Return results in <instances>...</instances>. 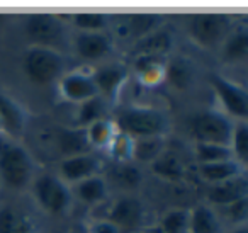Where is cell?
Returning a JSON list of instances; mask_svg holds the SVG:
<instances>
[{
    "label": "cell",
    "mask_w": 248,
    "mask_h": 233,
    "mask_svg": "<svg viewBox=\"0 0 248 233\" xmlns=\"http://www.w3.org/2000/svg\"><path fill=\"white\" fill-rule=\"evenodd\" d=\"M107 100L100 96L90 97L78 104L77 109V128H87L100 119H107Z\"/></svg>",
    "instance_id": "cell-28"
},
{
    "label": "cell",
    "mask_w": 248,
    "mask_h": 233,
    "mask_svg": "<svg viewBox=\"0 0 248 233\" xmlns=\"http://www.w3.org/2000/svg\"><path fill=\"white\" fill-rule=\"evenodd\" d=\"M31 185L36 202L46 213L55 216H63L70 211L73 194L70 191L68 184L63 182L58 175L49 174V172L39 174L34 177Z\"/></svg>",
    "instance_id": "cell-7"
},
{
    "label": "cell",
    "mask_w": 248,
    "mask_h": 233,
    "mask_svg": "<svg viewBox=\"0 0 248 233\" xmlns=\"http://www.w3.org/2000/svg\"><path fill=\"white\" fill-rule=\"evenodd\" d=\"M70 21L78 33H104V29L109 28L110 17L102 12H78L73 14Z\"/></svg>",
    "instance_id": "cell-31"
},
{
    "label": "cell",
    "mask_w": 248,
    "mask_h": 233,
    "mask_svg": "<svg viewBox=\"0 0 248 233\" xmlns=\"http://www.w3.org/2000/svg\"><path fill=\"white\" fill-rule=\"evenodd\" d=\"M186 29L190 39L204 48L221 46L234 29L233 17L219 12H202L187 17Z\"/></svg>",
    "instance_id": "cell-5"
},
{
    "label": "cell",
    "mask_w": 248,
    "mask_h": 233,
    "mask_svg": "<svg viewBox=\"0 0 248 233\" xmlns=\"http://www.w3.org/2000/svg\"><path fill=\"white\" fill-rule=\"evenodd\" d=\"M66 55L43 46H29L22 58V68L31 82L38 85H49L66 73Z\"/></svg>",
    "instance_id": "cell-3"
},
{
    "label": "cell",
    "mask_w": 248,
    "mask_h": 233,
    "mask_svg": "<svg viewBox=\"0 0 248 233\" xmlns=\"http://www.w3.org/2000/svg\"><path fill=\"white\" fill-rule=\"evenodd\" d=\"M117 131L136 138L163 136L170 128V121L163 111L145 106H129L121 109L114 119Z\"/></svg>",
    "instance_id": "cell-2"
},
{
    "label": "cell",
    "mask_w": 248,
    "mask_h": 233,
    "mask_svg": "<svg viewBox=\"0 0 248 233\" xmlns=\"http://www.w3.org/2000/svg\"><path fill=\"white\" fill-rule=\"evenodd\" d=\"M167 143L163 136L136 138L133 140V158L135 164H153L163 151L167 150Z\"/></svg>",
    "instance_id": "cell-25"
},
{
    "label": "cell",
    "mask_w": 248,
    "mask_h": 233,
    "mask_svg": "<svg viewBox=\"0 0 248 233\" xmlns=\"http://www.w3.org/2000/svg\"><path fill=\"white\" fill-rule=\"evenodd\" d=\"M148 233H153V230H152V232H148Z\"/></svg>",
    "instance_id": "cell-41"
},
{
    "label": "cell",
    "mask_w": 248,
    "mask_h": 233,
    "mask_svg": "<svg viewBox=\"0 0 248 233\" xmlns=\"http://www.w3.org/2000/svg\"><path fill=\"white\" fill-rule=\"evenodd\" d=\"M248 55V31L245 26H238L230 33L221 45V56L224 62H243Z\"/></svg>",
    "instance_id": "cell-22"
},
{
    "label": "cell",
    "mask_w": 248,
    "mask_h": 233,
    "mask_svg": "<svg viewBox=\"0 0 248 233\" xmlns=\"http://www.w3.org/2000/svg\"><path fill=\"white\" fill-rule=\"evenodd\" d=\"M0 233H38L36 221L16 206L0 208Z\"/></svg>",
    "instance_id": "cell-21"
},
{
    "label": "cell",
    "mask_w": 248,
    "mask_h": 233,
    "mask_svg": "<svg viewBox=\"0 0 248 233\" xmlns=\"http://www.w3.org/2000/svg\"><path fill=\"white\" fill-rule=\"evenodd\" d=\"M230 148L233 151L234 160L240 165H247L248 160V126L247 121H236L231 134Z\"/></svg>",
    "instance_id": "cell-33"
},
{
    "label": "cell",
    "mask_w": 248,
    "mask_h": 233,
    "mask_svg": "<svg viewBox=\"0 0 248 233\" xmlns=\"http://www.w3.org/2000/svg\"><path fill=\"white\" fill-rule=\"evenodd\" d=\"M106 184H112L124 191L136 189L143 181V174L135 162H116L104 177Z\"/></svg>",
    "instance_id": "cell-20"
},
{
    "label": "cell",
    "mask_w": 248,
    "mask_h": 233,
    "mask_svg": "<svg viewBox=\"0 0 248 233\" xmlns=\"http://www.w3.org/2000/svg\"><path fill=\"white\" fill-rule=\"evenodd\" d=\"M163 16L160 14H129L124 16L123 22L116 26L117 36L129 38L133 43L145 38L146 34L153 33L155 29L162 28Z\"/></svg>",
    "instance_id": "cell-15"
},
{
    "label": "cell",
    "mask_w": 248,
    "mask_h": 233,
    "mask_svg": "<svg viewBox=\"0 0 248 233\" xmlns=\"http://www.w3.org/2000/svg\"><path fill=\"white\" fill-rule=\"evenodd\" d=\"M87 140H89L90 148H107L112 138L116 136L117 128L114 121L110 119H100L92 123L85 128Z\"/></svg>",
    "instance_id": "cell-30"
},
{
    "label": "cell",
    "mask_w": 248,
    "mask_h": 233,
    "mask_svg": "<svg viewBox=\"0 0 248 233\" xmlns=\"http://www.w3.org/2000/svg\"><path fill=\"white\" fill-rule=\"evenodd\" d=\"M150 168H152L153 174L158 175L160 179H165V181H170V182L182 181L184 175H186L182 158L170 150H165L153 164H150Z\"/></svg>",
    "instance_id": "cell-23"
},
{
    "label": "cell",
    "mask_w": 248,
    "mask_h": 233,
    "mask_svg": "<svg viewBox=\"0 0 248 233\" xmlns=\"http://www.w3.org/2000/svg\"><path fill=\"white\" fill-rule=\"evenodd\" d=\"M53 145L63 158L75 155L90 153V145L87 140L85 128L58 126L53 130Z\"/></svg>",
    "instance_id": "cell-14"
},
{
    "label": "cell",
    "mask_w": 248,
    "mask_h": 233,
    "mask_svg": "<svg viewBox=\"0 0 248 233\" xmlns=\"http://www.w3.org/2000/svg\"><path fill=\"white\" fill-rule=\"evenodd\" d=\"M230 233H248V230H247V225H241V226H234V228L231 230Z\"/></svg>",
    "instance_id": "cell-38"
},
{
    "label": "cell",
    "mask_w": 248,
    "mask_h": 233,
    "mask_svg": "<svg viewBox=\"0 0 248 233\" xmlns=\"http://www.w3.org/2000/svg\"><path fill=\"white\" fill-rule=\"evenodd\" d=\"M158 230L162 233H189V211L172 209L165 213Z\"/></svg>",
    "instance_id": "cell-34"
},
{
    "label": "cell",
    "mask_w": 248,
    "mask_h": 233,
    "mask_svg": "<svg viewBox=\"0 0 248 233\" xmlns=\"http://www.w3.org/2000/svg\"><path fill=\"white\" fill-rule=\"evenodd\" d=\"M58 90L63 99L77 104L83 102V100L90 99V97L99 96L95 83L92 80V75L85 72H80V70L66 72L58 80Z\"/></svg>",
    "instance_id": "cell-13"
},
{
    "label": "cell",
    "mask_w": 248,
    "mask_h": 233,
    "mask_svg": "<svg viewBox=\"0 0 248 233\" xmlns=\"http://www.w3.org/2000/svg\"><path fill=\"white\" fill-rule=\"evenodd\" d=\"M72 50L77 56L87 62H99L112 53L114 46L109 36L104 33H75L72 41Z\"/></svg>",
    "instance_id": "cell-12"
},
{
    "label": "cell",
    "mask_w": 248,
    "mask_h": 233,
    "mask_svg": "<svg viewBox=\"0 0 248 233\" xmlns=\"http://www.w3.org/2000/svg\"><path fill=\"white\" fill-rule=\"evenodd\" d=\"M173 46V34L170 29L167 28H158L153 33L146 34L145 38L138 39L133 43L131 53L133 56H141V55H150V56H167L170 53Z\"/></svg>",
    "instance_id": "cell-18"
},
{
    "label": "cell",
    "mask_w": 248,
    "mask_h": 233,
    "mask_svg": "<svg viewBox=\"0 0 248 233\" xmlns=\"http://www.w3.org/2000/svg\"><path fill=\"white\" fill-rule=\"evenodd\" d=\"M107 192H109V185L106 184L102 175H93L75 184L77 198L85 204H100L102 201H106Z\"/></svg>",
    "instance_id": "cell-27"
},
{
    "label": "cell",
    "mask_w": 248,
    "mask_h": 233,
    "mask_svg": "<svg viewBox=\"0 0 248 233\" xmlns=\"http://www.w3.org/2000/svg\"><path fill=\"white\" fill-rule=\"evenodd\" d=\"M165 80H169L175 89L184 90L194 82V65L184 56H173L167 60Z\"/></svg>",
    "instance_id": "cell-24"
},
{
    "label": "cell",
    "mask_w": 248,
    "mask_h": 233,
    "mask_svg": "<svg viewBox=\"0 0 248 233\" xmlns=\"http://www.w3.org/2000/svg\"><path fill=\"white\" fill-rule=\"evenodd\" d=\"M199 174L204 181L211 182V184H217V182L228 181V179L243 174V165H240L236 160L202 164L199 165Z\"/></svg>",
    "instance_id": "cell-29"
},
{
    "label": "cell",
    "mask_w": 248,
    "mask_h": 233,
    "mask_svg": "<svg viewBox=\"0 0 248 233\" xmlns=\"http://www.w3.org/2000/svg\"><path fill=\"white\" fill-rule=\"evenodd\" d=\"M60 175L66 184H78L80 181H85L93 175H100L102 170V160L93 153H82L75 157L63 158L60 162Z\"/></svg>",
    "instance_id": "cell-11"
},
{
    "label": "cell",
    "mask_w": 248,
    "mask_h": 233,
    "mask_svg": "<svg viewBox=\"0 0 248 233\" xmlns=\"http://www.w3.org/2000/svg\"><path fill=\"white\" fill-rule=\"evenodd\" d=\"M92 75V80L97 87V92L100 97L107 100V102H117L121 96V90L128 82V68L121 63H112V65H106L97 68Z\"/></svg>",
    "instance_id": "cell-10"
},
{
    "label": "cell",
    "mask_w": 248,
    "mask_h": 233,
    "mask_svg": "<svg viewBox=\"0 0 248 233\" xmlns=\"http://www.w3.org/2000/svg\"><path fill=\"white\" fill-rule=\"evenodd\" d=\"M196 158L199 165L202 164H214V162H226L234 160L233 151L230 147L224 145H214V143H196Z\"/></svg>",
    "instance_id": "cell-32"
},
{
    "label": "cell",
    "mask_w": 248,
    "mask_h": 233,
    "mask_svg": "<svg viewBox=\"0 0 248 233\" xmlns=\"http://www.w3.org/2000/svg\"><path fill=\"white\" fill-rule=\"evenodd\" d=\"M104 219L110 221L121 230H128V232H135V230L141 228L143 221H145V204L140 198L133 194H123L114 201L110 206L109 213Z\"/></svg>",
    "instance_id": "cell-9"
},
{
    "label": "cell",
    "mask_w": 248,
    "mask_h": 233,
    "mask_svg": "<svg viewBox=\"0 0 248 233\" xmlns=\"http://www.w3.org/2000/svg\"><path fill=\"white\" fill-rule=\"evenodd\" d=\"M107 148L110 151V157L116 162H133V138L128 134L117 131Z\"/></svg>",
    "instance_id": "cell-35"
},
{
    "label": "cell",
    "mask_w": 248,
    "mask_h": 233,
    "mask_svg": "<svg viewBox=\"0 0 248 233\" xmlns=\"http://www.w3.org/2000/svg\"><path fill=\"white\" fill-rule=\"evenodd\" d=\"M167 56H150L141 55L135 56L133 68L138 80L145 85H158L165 80V65Z\"/></svg>",
    "instance_id": "cell-19"
},
{
    "label": "cell",
    "mask_w": 248,
    "mask_h": 233,
    "mask_svg": "<svg viewBox=\"0 0 248 233\" xmlns=\"http://www.w3.org/2000/svg\"><path fill=\"white\" fill-rule=\"evenodd\" d=\"M89 233H121V230L107 219H97L90 225Z\"/></svg>",
    "instance_id": "cell-37"
},
{
    "label": "cell",
    "mask_w": 248,
    "mask_h": 233,
    "mask_svg": "<svg viewBox=\"0 0 248 233\" xmlns=\"http://www.w3.org/2000/svg\"><path fill=\"white\" fill-rule=\"evenodd\" d=\"M26 111L16 99H12L9 94L0 90V123L4 128V134L11 138H17L22 134L26 128Z\"/></svg>",
    "instance_id": "cell-17"
},
{
    "label": "cell",
    "mask_w": 248,
    "mask_h": 233,
    "mask_svg": "<svg viewBox=\"0 0 248 233\" xmlns=\"http://www.w3.org/2000/svg\"><path fill=\"white\" fill-rule=\"evenodd\" d=\"M36 177L31 153L17 140L0 133V179L14 191H24Z\"/></svg>",
    "instance_id": "cell-1"
},
{
    "label": "cell",
    "mask_w": 248,
    "mask_h": 233,
    "mask_svg": "<svg viewBox=\"0 0 248 233\" xmlns=\"http://www.w3.org/2000/svg\"><path fill=\"white\" fill-rule=\"evenodd\" d=\"M221 223L214 209L207 204H199L189 211V233H219Z\"/></svg>",
    "instance_id": "cell-26"
},
{
    "label": "cell",
    "mask_w": 248,
    "mask_h": 233,
    "mask_svg": "<svg viewBox=\"0 0 248 233\" xmlns=\"http://www.w3.org/2000/svg\"><path fill=\"white\" fill-rule=\"evenodd\" d=\"M243 198H248V181L245 172L236 177L228 179V181L213 184L207 192V201L214 206H221V208Z\"/></svg>",
    "instance_id": "cell-16"
},
{
    "label": "cell",
    "mask_w": 248,
    "mask_h": 233,
    "mask_svg": "<svg viewBox=\"0 0 248 233\" xmlns=\"http://www.w3.org/2000/svg\"><path fill=\"white\" fill-rule=\"evenodd\" d=\"M26 36L31 39V46H43L65 55L72 50L66 24L53 14H29L24 19Z\"/></svg>",
    "instance_id": "cell-4"
},
{
    "label": "cell",
    "mask_w": 248,
    "mask_h": 233,
    "mask_svg": "<svg viewBox=\"0 0 248 233\" xmlns=\"http://www.w3.org/2000/svg\"><path fill=\"white\" fill-rule=\"evenodd\" d=\"M209 83L213 87L219 104L223 106V113L228 117H234L238 121H247V89L243 85H240V83L231 82L230 79L219 75V73H211Z\"/></svg>",
    "instance_id": "cell-8"
},
{
    "label": "cell",
    "mask_w": 248,
    "mask_h": 233,
    "mask_svg": "<svg viewBox=\"0 0 248 233\" xmlns=\"http://www.w3.org/2000/svg\"><path fill=\"white\" fill-rule=\"evenodd\" d=\"M0 133H4V128H2V123H0Z\"/></svg>",
    "instance_id": "cell-40"
},
{
    "label": "cell",
    "mask_w": 248,
    "mask_h": 233,
    "mask_svg": "<svg viewBox=\"0 0 248 233\" xmlns=\"http://www.w3.org/2000/svg\"><path fill=\"white\" fill-rule=\"evenodd\" d=\"M234 123L223 111L207 109L189 119V133L196 143H214L230 147Z\"/></svg>",
    "instance_id": "cell-6"
},
{
    "label": "cell",
    "mask_w": 248,
    "mask_h": 233,
    "mask_svg": "<svg viewBox=\"0 0 248 233\" xmlns=\"http://www.w3.org/2000/svg\"><path fill=\"white\" fill-rule=\"evenodd\" d=\"M223 209H224L226 219L233 226L245 225V223H247V216H248V198L238 199V201L231 202V204L223 206Z\"/></svg>",
    "instance_id": "cell-36"
},
{
    "label": "cell",
    "mask_w": 248,
    "mask_h": 233,
    "mask_svg": "<svg viewBox=\"0 0 248 233\" xmlns=\"http://www.w3.org/2000/svg\"><path fill=\"white\" fill-rule=\"evenodd\" d=\"M153 233H162V232H160V230H158V226H156V228L153 230Z\"/></svg>",
    "instance_id": "cell-39"
}]
</instances>
